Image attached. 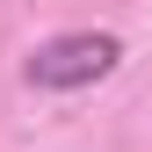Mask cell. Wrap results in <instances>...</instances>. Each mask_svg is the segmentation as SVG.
I'll return each mask as SVG.
<instances>
[{"label":"cell","instance_id":"obj_1","mask_svg":"<svg viewBox=\"0 0 152 152\" xmlns=\"http://www.w3.org/2000/svg\"><path fill=\"white\" fill-rule=\"evenodd\" d=\"M116 65H123V36H109V29H65V36H44L29 51V87L80 94L94 80H109Z\"/></svg>","mask_w":152,"mask_h":152}]
</instances>
